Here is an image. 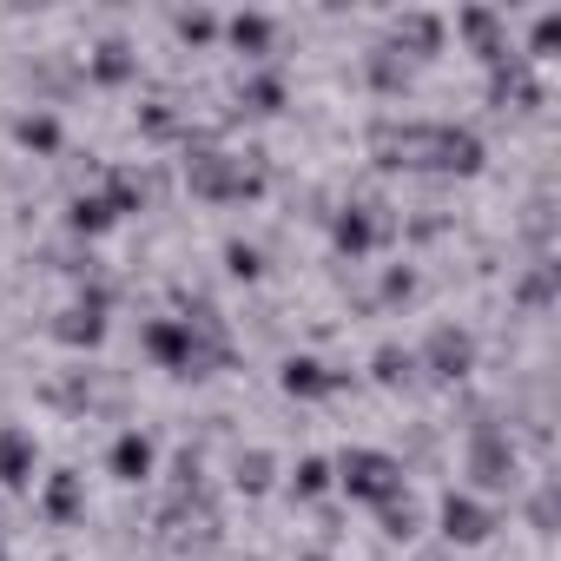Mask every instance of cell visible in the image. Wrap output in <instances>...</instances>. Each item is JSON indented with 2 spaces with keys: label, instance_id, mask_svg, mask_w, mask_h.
Returning <instances> with one entry per match:
<instances>
[{
  "label": "cell",
  "instance_id": "6da1fadb",
  "mask_svg": "<svg viewBox=\"0 0 561 561\" xmlns=\"http://www.w3.org/2000/svg\"><path fill=\"white\" fill-rule=\"evenodd\" d=\"M185 185L205 205H244L264 192V159L257 152H225L211 139H185Z\"/></svg>",
  "mask_w": 561,
  "mask_h": 561
},
{
  "label": "cell",
  "instance_id": "7a4b0ae2",
  "mask_svg": "<svg viewBox=\"0 0 561 561\" xmlns=\"http://www.w3.org/2000/svg\"><path fill=\"white\" fill-rule=\"evenodd\" d=\"M462 476H469V495H482V502H495V495H515V489H522V449H515V436H508L495 416H476V423H469Z\"/></svg>",
  "mask_w": 561,
  "mask_h": 561
},
{
  "label": "cell",
  "instance_id": "3957f363",
  "mask_svg": "<svg viewBox=\"0 0 561 561\" xmlns=\"http://www.w3.org/2000/svg\"><path fill=\"white\" fill-rule=\"evenodd\" d=\"M331 476H337V495H351V502H364V508H383V502H397V495L410 489V469H403V456H390V449H370V443L344 449V456L331 462Z\"/></svg>",
  "mask_w": 561,
  "mask_h": 561
},
{
  "label": "cell",
  "instance_id": "277c9868",
  "mask_svg": "<svg viewBox=\"0 0 561 561\" xmlns=\"http://www.w3.org/2000/svg\"><path fill=\"white\" fill-rule=\"evenodd\" d=\"M390 238H397V218H390V205H370V198H344V205L331 211V244H337L351 264L377 257Z\"/></svg>",
  "mask_w": 561,
  "mask_h": 561
},
{
  "label": "cell",
  "instance_id": "5b68a950",
  "mask_svg": "<svg viewBox=\"0 0 561 561\" xmlns=\"http://www.w3.org/2000/svg\"><path fill=\"white\" fill-rule=\"evenodd\" d=\"M416 377H430V383H443V390L469 383V377H476V331L436 324V331L423 337V351H416Z\"/></svg>",
  "mask_w": 561,
  "mask_h": 561
},
{
  "label": "cell",
  "instance_id": "8992f818",
  "mask_svg": "<svg viewBox=\"0 0 561 561\" xmlns=\"http://www.w3.org/2000/svg\"><path fill=\"white\" fill-rule=\"evenodd\" d=\"M370 152H377V165H390V172H430V159H436V119H410V126L383 119V126L370 133Z\"/></svg>",
  "mask_w": 561,
  "mask_h": 561
},
{
  "label": "cell",
  "instance_id": "52a82bcc",
  "mask_svg": "<svg viewBox=\"0 0 561 561\" xmlns=\"http://www.w3.org/2000/svg\"><path fill=\"white\" fill-rule=\"evenodd\" d=\"M495 528H502V522H495V502H482V495H469V489H449V495L436 502V535H443V548H482Z\"/></svg>",
  "mask_w": 561,
  "mask_h": 561
},
{
  "label": "cell",
  "instance_id": "ba28073f",
  "mask_svg": "<svg viewBox=\"0 0 561 561\" xmlns=\"http://www.w3.org/2000/svg\"><path fill=\"white\" fill-rule=\"evenodd\" d=\"M106 311H113V291L80 277V298L54 318V337H60L67 351H100V344H106Z\"/></svg>",
  "mask_w": 561,
  "mask_h": 561
},
{
  "label": "cell",
  "instance_id": "9c48e42d",
  "mask_svg": "<svg viewBox=\"0 0 561 561\" xmlns=\"http://www.w3.org/2000/svg\"><path fill=\"white\" fill-rule=\"evenodd\" d=\"M482 93H489V106H495V113H535V106L548 100V87H541V67H528L522 54L495 60Z\"/></svg>",
  "mask_w": 561,
  "mask_h": 561
},
{
  "label": "cell",
  "instance_id": "30bf717a",
  "mask_svg": "<svg viewBox=\"0 0 561 561\" xmlns=\"http://www.w3.org/2000/svg\"><path fill=\"white\" fill-rule=\"evenodd\" d=\"M351 377L344 370H331L324 357H311V351H298V357H285L277 364V390H285L291 403H324V397H337Z\"/></svg>",
  "mask_w": 561,
  "mask_h": 561
},
{
  "label": "cell",
  "instance_id": "8fae6325",
  "mask_svg": "<svg viewBox=\"0 0 561 561\" xmlns=\"http://www.w3.org/2000/svg\"><path fill=\"white\" fill-rule=\"evenodd\" d=\"M482 165H489L482 133H476V126H449V119H436V159H430V172H443V179H476Z\"/></svg>",
  "mask_w": 561,
  "mask_h": 561
},
{
  "label": "cell",
  "instance_id": "7c38bea8",
  "mask_svg": "<svg viewBox=\"0 0 561 561\" xmlns=\"http://www.w3.org/2000/svg\"><path fill=\"white\" fill-rule=\"evenodd\" d=\"M390 47H397L410 67H416V60H436V54L449 47V21L430 14V8H410V14L390 21Z\"/></svg>",
  "mask_w": 561,
  "mask_h": 561
},
{
  "label": "cell",
  "instance_id": "4fadbf2b",
  "mask_svg": "<svg viewBox=\"0 0 561 561\" xmlns=\"http://www.w3.org/2000/svg\"><path fill=\"white\" fill-rule=\"evenodd\" d=\"M456 34L469 41V54H476L482 67H495V60L515 54V47H508V14H502V8H456Z\"/></svg>",
  "mask_w": 561,
  "mask_h": 561
},
{
  "label": "cell",
  "instance_id": "5bb4252c",
  "mask_svg": "<svg viewBox=\"0 0 561 561\" xmlns=\"http://www.w3.org/2000/svg\"><path fill=\"white\" fill-rule=\"evenodd\" d=\"M34 482H41V443H34V430L8 423V430H0V489L27 495Z\"/></svg>",
  "mask_w": 561,
  "mask_h": 561
},
{
  "label": "cell",
  "instance_id": "9a60e30c",
  "mask_svg": "<svg viewBox=\"0 0 561 561\" xmlns=\"http://www.w3.org/2000/svg\"><path fill=\"white\" fill-rule=\"evenodd\" d=\"M152 469H159V443L133 423V430H119L113 436V449H106V476L113 482H126V489H139V482H152Z\"/></svg>",
  "mask_w": 561,
  "mask_h": 561
},
{
  "label": "cell",
  "instance_id": "2e32d148",
  "mask_svg": "<svg viewBox=\"0 0 561 561\" xmlns=\"http://www.w3.org/2000/svg\"><path fill=\"white\" fill-rule=\"evenodd\" d=\"M41 515H47L54 528H73V522L87 515V482H80L73 469H54V476H41Z\"/></svg>",
  "mask_w": 561,
  "mask_h": 561
},
{
  "label": "cell",
  "instance_id": "e0dca14e",
  "mask_svg": "<svg viewBox=\"0 0 561 561\" xmlns=\"http://www.w3.org/2000/svg\"><path fill=\"white\" fill-rule=\"evenodd\" d=\"M87 80L93 87H133L139 80V47L133 41H100L87 54Z\"/></svg>",
  "mask_w": 561,
  "mask_h": 561
},
{
  "label": "cell",
  "instance_id": "ac0fdd59",
  "mask_svg": "<svg viewBox=\"0 0 561 561\" xmlns=\"http://www.w3.org/2000/svg\"><path fill=\"white\" fill-rule=\"evenodd\" d=\"M14 146L34 152V159H60V152H67V126H60V113H47V106L21 113V119H14Z\"/></svg>",
  "mask_w": 561,
  "mask_h": 561
},
{
  "label": "cell",
  "instance_id": "d6986e66",
  "mask_svg": "<svg viewBox=\"0 0 561 561\" xmlns=\"http://www.w3.org/2000/svg\"><path fill=\"white\" fill-rule=\"evenodd\" d=\"M218 41L238 47L244 60H271V47H277V21H271V14H231Z\"/></svg>",
  "mask_w": 561,
  "mask_h": 561
},
{
  "label": "cell",
  "instance_id": "ffe728a7",
  "mask_svg": "<svg viewBox=\"0 0 561 561\" xmlns=\"http://www.w3.org/2000/svg\"><path fill=\"white\" fill-rule=\"evenodd\" d=\"M364 80H370L377 93H390V100H397V93H410L416 67H410V60H403V54L383 41V47H370V54H364Z\"/></svg>",
  "mask_w": 561,
  "mask_h": 561
},
{
  "label": "cell",
  "instance_id": "44dd1931",
  "mask_svg": "<svg viewBox=\"0 0 561 561\" xmlns=\"http://www.w3.org/2000/svg\"><path fill=\"white\" fill-rule=\"evenodd\" d=\"M100 198L113 205V218H133V211H146L152 185H146V172H133V165H113V172H106V185H100Z\"/></svg>",
  "mask_w": 561,
  "mask_h": 561
},
{
  "label": "cell",
  "instance_id": "7402d4cb",
  "mask_svg": "<svg viewBox=\"0 0 561 561\" xmlns=\"http://www.w3.org/2000/svg\"><path fill=\"white\" fill-rule=\"evenodd\" d=\"M285 489H291V502H324L331 489H337V476H331V456H298L291 462V476H285Z\"/></svg>",
  "mask_w": 561,
  "mask_h": 561
},
{
  "label": "cell",
  "instance_id": "603a6c76",
  "mask_svg": "<svg viewBox=\"0 0 561 561\" xmlns=\"http://www.w3.org/2000/svg\"><path fill=\"white\" fill-rule=\"evenodd\" d=\"M377 528H383L390 541H423V528H430V508H423V502L403 489L397 502H383V508H377Z\"/></svg>",
  "mask_w": 561,
  "mask_h": 561
},
{
  "label": "cell",
  "instance_id": "cb8c5ba5",
  "mask_svg": "<svg viewBox=\"0 0 561 561\" xmlns=\"http://www.w3.org/2000/svg\"><path fill=\"white\" fill-rule=\"evenodd\" d=\"M554 291H561V264L541 251V257L528 264V277L515 285V305H522V311H548V305H554Z\"/></svg>",
  "mask_w": 561,
  "mask_h": 561
},
{
  "label": "cell",
  "instance_id": "d4e9b609",
  "mask_svg": "<svg viewBox=\"0 0 561 561\" xmlns=\"http://www.w3.org/2000/svg\"><path fill=\"white\" fill-rule=\"evenodd\" d=\"M113 225H119V218H113V205H106L100 192H73V198H67V231H73V238H106Z\"/></svg>",
  "mask_w": 561,
  "mask_h": 561
},
{
  "label": "cell",
  "instance_id": "484cf974",
  "mask_svg": "<svg viewBox=\"0 0 561 561\" xmlns=\"http://www.w3.org/2000/svg\"><path fill=\"white\" fill-rule=\"evenodd\" d=\"M370 383H383V390H410V383H416V351H403V344H377V351H370Z\"/></svg>",
  "mask_w": 561,
  "mask_h": 561
},
{
  "label": "cell",
  "instance_id": "4316f807",
  "mask_svg": "<svg viewBox=\"0 0 561 561\" xmlns=\"http://www.w3.org/2000/svg\"><path fill=\"white\" fill-rule=\"evenodd\" d=\"M238 106H244V113H277V106H285V73L251 67V73L238 80Z\"/></svg>",
  "mask_w": 561,
  "mask_h": 561
},
{
  "label": "cell",
  "instance_id": "83f0119b",
  "mask_svg": "<svg viewBox=\"0 0 561 561\" xmlns=\"http://www.w3.org/2000/svg\"><path fill=\"white\" fill-rule=\"evenodd\" d=\"M231 482H238L244 495H264V489L277 482V456H271V449H238V462H231Z\"/></svg>",
  "mask_w": 561,
  "mask_h": 561
},
{
  "label": "cell",
  "instance_id": "f1b7e54d",
  "mask_svg": "<svg viewBox=\"0 0 561 561\" xmlns=\"http://www.w3.org/2000/svg\"><path fill=\"white\" fill-rule=\"evenodd\" d=\"M172 34H179L185 47H211V41L225 34V21H218L211 8H179V14H172Z\"/></svg>",
  "mask_w": 561,
  "mask_h": 561
},
{
  "label": "cell",
  "instance_id": "f546056e",
  "mask_svg": "<svg viewBox=\"0 0 561 561\" xmlns=\"http://www.w3.org/2000/svg\"><path fill=\"white\" fill-rule=\"evenodd\" d=\"M554 47H561V8H548V14H535V27H528V47H515L528 67H541V60H554Z\"/></svg>",
  "mask_w": 561,
  "mask_h": 561
},
{
  "label": "cell",
  "instance_id": "4dcf8cb0",
  "mask_svg": "<svg viewBox=\"0 0 561 561\" xmlns=\"http://www.w3.org/2000/svg\"><path fill=\"white\" fill-rule=\"evenodd\" d=\"M225 271L238 277V285H257V277H264V251H257L251 238H231V244H225Z\"/></svg>",
  "mask_w": 561,
  "mask_h": 561
},
{
  "label": "cell",
  "instance_id": "1f68e13d",
  "mask_svg": "<svg viewBox=\"0 0 561 561\" xmlns=\"http://www.w3.org/2000/svg\"><path fill=\"white\" fill-rule=\"evenodd\" d=\"M528 528H535V535H554V476L535 482V495H528Z\"/></svg>",
  "mask_w": 561,
  "mask_h": 561
},
{
  "label": "cell",
  "instance_id": "d6a6232c",
  "mask_svg": "<svg viewBox=\"0 0 561 561\" xmlns=\"http://www.w3.org/2000/svg\"><path fill=\"white\" fill-rule=\"evenodd\" d=\"M416 298V271L410 264H383V305H410Z\"/></svg>",
  "mask_w": 561,
  "mask_h": 561
},
{
  "label": "cell",
  "instance_id": "836d02e7",
  "mask_svg": "<svg viewBox=\"0 0 561 561\" xmlns=\"http://www.w3.org/2000/svg\"><path fill=\"white\" fill-rule=\"evenodd\" d=\"M416 561H449V548H423V554H416Z\"/></svg>",
  "mask_w": 561,
  "mask_h": 561
},
{
  "label": "cell",
  "instance_id": "e575fe53",
  "mask_svg": "<svg viewBox=\"0 0 561 561\" xmlns=\"http://www.w3.org/2000/svg\"><path fill=\"white\" fill-rule=\"evenodd\" d=\"M0 561H8V541H0Z\"/></svg>",
  "mask_w": 561,
  "mask_h": 561
}]
</instances>
